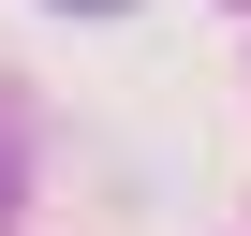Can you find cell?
<instances>
[{
	"label": "cell",
	"mask_w": 251,
	"mask_h": 236,
	"mask_svg": "<svg viewBox=\"0 0 251 236\" xmlns=\"http://www.w3.org/2000/svg\"><path fill=\"white\" fill-rule=\"evenodd\" d=\"M74 15H103V0H74Z\"/></svg>",
	"instance_id": "1"
}]
</instances>
